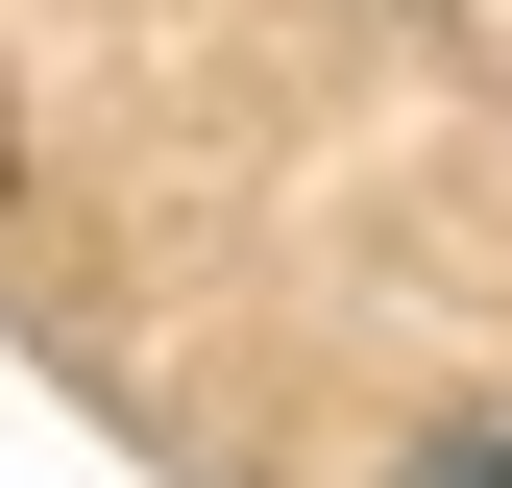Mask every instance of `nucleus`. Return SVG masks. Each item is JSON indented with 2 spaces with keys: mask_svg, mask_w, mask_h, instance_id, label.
Segmentation results:
<instances>
[{
  "mask_svg": "<svg viewBox=\"0 0 512 488\" xmlns=\"http://www.w3.org/2000/svg\"><path fill=\"white\" fill-rule=\"evenodd\" d=\"M415 488H512V440H439V464H415Z\"/></svg>",
  "mask_w": 512,
  "mask_h": 488,
  "instance_id": "nucleus-1",
  "label": "nucleus"
}]
</instances>
